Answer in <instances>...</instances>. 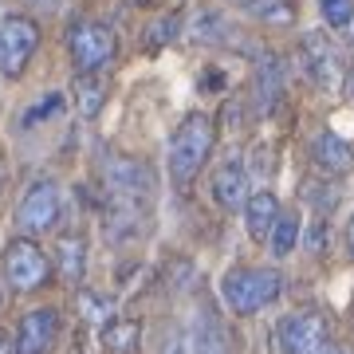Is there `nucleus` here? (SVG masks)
Here are the masks:
<instances>
[{"label": "nucleus", "instance_id": "nucleus-1", "mask_svg": "<svg viewBox=\"0 0 354 354\" xmlns=\"http://www.w3.org/2000/svg\"><path fill=\"white\" fill-rule=\"evenodd\" d=\"M213 142H216V127L209 114L193 111L181 118V127L169 138V158H165L174 185H193V177L201 174L209 153H213Z\"/></svg>", "mask_w": 354, "mask_h": 354}, {"label": "nucleus", "instance_id": "nucleus-2", "mask_svg": "<svg viewBox=\"0 0 354 354\" xmlns=\"http://www.w3.org/2000/svg\"><path fill=\"white\" fill-rule=\"evenodd\" d=\"M283 291V276L272 268H236L221 279V295L236 315H256L268 304H276Z\"/></svg>", "mask_w": 354, "mask_h": 354}, {"label": "nucleus", "instance_id": "nucleus-3", "mask_svg": "<svg viewBox=\"0 0 354 354\" xmlns=\"http://www.w3.org/2000/svg\"><path fill=\"white\" fill-rule=\"evenodd\" d=\"M67 51H71V64L83 71V75H95L102 67L114 64V55H118V39L106 24L99 20H79L71 28V36H67Z\"/></svg>", "mask_w": 354, "mask_h": 354}, {"label": "nucleus", "instance_id": "nucleus-4", "mask_svg": "<svg viewBox=\"0 0 354 354\" xmlns=\"http://www.w3.org/2000/svg\"><path fill=\"white\" fill-rule=\"evenodd\" d=\"M59 185L48 181V177H39L32 181L24 193H20V201H16V228L24 232V236H39V232H51L55 221H59Z\"/></svg>", "mask_w": 354, "mask_h": 354}, {"label": "nucleus", "instance_id": "nucleus-5", "mask_svg": "<svg viewBox=\"0 0 354 354\" xmlns=\"http://www.w3.org/2000/svg\"><path fill=\"white\" fill-rule=\"evenodd\" d=\"M4 276L16 291H36L51 279V260L32 236H20L4 248Z\"/></svg>", "mask_w": 354, "mask_h": 354}, {"label": "nucleus", "instance_id": "nucleus-6", "mask_svg": "<svg viewBox=\"0 0 354 354\" xmlns=\"http://www.w3.org/2000/svg\"><path fill=\"white\" fill-rule=\"evenodd\" d=\"M36 48H39V24L32 16H4L0 20V71L8 79L24 75Z\"/></svg>", "mask_w": 354, "mask_h": 354}, {"label": "nucleus", "instance_id": "nucleus-7", "mask_svg": "<svg viewBox=\"0 0 354 354\" xmlns=\"http://www.w3.org/2000/svg\"><path fill=\"white\" fill-rule=\"evenodd\" d=\"M283 354H323L330 351V327L319 311H295L276 327Z\"/></svg>", "mask_w": 354, "mask_h": 354}, {"label": "nucleus", "instance_id": "nucleus-8", "mask_svg": "<svg viewBox=\"0 0 354 354\" xmlns=\"http://www.w3.org/2000/svg\"><path fill=\"white\" fill-rule=\"evenodd\" d=\"M64 335V319L55 307H36L16 323L12 335V354H51Z\"/></svg>", "mask_w": 354, "mask_h": 354}, {"label": "nucleus", "instance_id": "nucleus-9", "mask_svg": "<svg viewBox=\"0 0 354 354\" xmlns=\"http://www.w3.org/2000/svg\"><path fill=\"white\" fill-rule=\"evenodd\" d=\"M102 177H106V189L114 197H122V201H146L153 189V169L142 158H127V153L106 158Z\"/></svg>", "mask_w": 354, "mask_h": 354}, {"label": "nucleus", "instance_id": "nucleus-10", "mask_svg": "<svg viewBox=\"0 0 354 354\" xmlns=\"http://www.w3.org/2000/svg\"><path fill=\"white\" fill-rule=\"evenodd\" d=\"M304 64L307 75L315 79V87H323L327 95L342 87V55L323 32H307L304 36Z\"/></svg>", "mask_w": 354, "mask_h": 354}, {"label": "nucleus", "instance_id": "nucleus-11", "mask_svg": "<svg viewBox=\"0 0 354 354\" xmlns=\"http://www.w3.org/2000/svg\"><path fill=\"white\" fill-rule=\"evenodd\" d=\"M213 201L221 209H244L248 201V165L241 158H228L213 174Z\"/></svg>", "mask_w": 354, "mask_h": 354}, {"label": "nucleus", "instance_id": "nucleus-12", "mask_svg": "<svg viewBox=\"0 0 354 354\" xmlns=\"http://www.w3.org/2000/svg\"><path fill=\"white\" fill-rule=\"evenodd\" d=\"M311 158H315V165L327 169V174H351L354 169V146L342 142L339 134H319L315 146H311Z\"/></svg>", "mask_w": 354, "mask_h": 354}, {"label": "nucleus", "instance_id": "nucleus-13", "mask_svg": "<svg viewBox=\"0 0 354 354\" xmlns=\"http://www.w3.org/2000/svg\"><path fill=\"white\" fill-rule=\"evenodd\" d=\"M55 268H59V276L67 283H83V276H87V241L79 232L59 236V244H55Z\"/></svg>", "mask_w": 354, "mask_h": 354}, {"label": "nucleus", "instance_id": "nucleus-14", "mask_svg": "<svg viewBox=\"0 0 354 354\" xmlns=\"http://www.w3.org/2000/svg\"><path fill=\"white\" fill-rule=\"evenodd\" d=\"M185 339H189V354H232L225 327H221L209 311H201V315H197V323L189 327V335H185Z\"/></svg>", "mask_w": 354, "mask_h": 354}, {"label": "nucleus", "instance_id": "nucleus-15", "mask_svg": "<svg viewBox=\"0 0 354 354\" xmlns=\"http://www.w3.org/2000/svg\"><path fill=\"white\" fill-rule=\"evenodd\" d=\"M276 216H279V201L272 193H252L244 201V225H248V236H256V241H268Z\"/></svg>", "mask_w": 354, "mask_h": 354}, {"label": "nucleus", "instance_id": "nucleus-16", "mask_svg": "<svg viewBox=\"0 0 354 354\" xmlns=\"http://www.w3.org/2000/svg\"><path fill=\"white\" fill-rule=\"evenodd\" d=\"M99 339L111 354H134L142 342V323L138 319H111V323H102Z\"/></svg>", "mask_w": 354, "mask_h": 354}, {"label": "nucleus", "instance_id": "nucleus-17", "mask_svg": "<svg viewBox=\"0 0 354 354\" xmlns=\"http://www.w3.org/2000/svg\"><path fill=\"white\" fill-rule=\"evenodd\" d=\"M102 106H106V83L99 75H79L75 79V111L83 118H95Z\"/></svg>", "mask_w": 354, "mask_h": 354}, {"label": "nucleus", "instance_id": "nucleus-18", "mask_svg": "<svg viewBox=\"0 0 354 354\" xmlns=\"http://www.w3.org/2000/svg\"><path fill=\"white\" fill-rule=\"evenodd\" d=\"M295 244H299V216L279 213L276 225H272V232H268V248H272V256H291Z\"/></svg>", "mask_w": 354, "mask_h": 354}, {"label": "nucleus", "instance_id": "nucleus-19", "mask_svg": "<svg viewBox=\"0 0 354 354\" xmlns=\"http://www.w3.org/2000/svg\"><path fill=\"white\" fill-rule=\"evenodd\" d=\"M241 4H244V12L256 16V20H264V24L288 28L295 20V8H291L288 0H241Z\"/></svg>", "mask_w": 354, "mask_h": 354}, {"label": "nucleus", "instance_id": "nucleus-20", "mask_svg": "<svg viewBox=\"0 0 354 354\" xmlns=\"http://www.w3.org/2000/svg\"><path fill=\"white\" fill-rule=\"evenodd\" d=\"M64 91H48V95H39L32 106H28L24 114H20V127L24 130H32V127H39V122H48V118H55V114L64 111Z\"/></svg>", "mask_w": 354, "mask_h": 354}, {"label": "nucleus", "instance_id": "nucleus-21", "mask_svg": "<svg viewBox=\"0 0 354 354\" xmlns=\"http://www.w3.org/2000/svg\"><path fill=\"white\" fill-rule=\"evenodd\" d=\"M79 315L87 323H111L114 319V299L106 291H79Z\"/></svg>", "mask_w": 354, "mask_h": 354}, {"label": "nucleus", "instance_id": "nucleus-22", "mask_svg": "<svg viewBox=\"0 0 354 354\" xmlns=\"http://www.w3.org/2000/svg\"><path fill=\"white\" fill-rule=\"evenodd\" d=\"M260 106H272V102L279 99V91H283V75H279V59H264L260 64Z\"/></svg>", "mask_w": 354, "mask_h": 354}, {"label": "nucleus", "instance_id": "nucleus-23", "mask_svg": "<svg viewBox=\"0 0 354 354\" xmlns=\"http://www.w3.org/2000/svg\"><path fill=\"white\" fill-rule=\"evenodd\" d=\"M319 12L330 28H351L354 24V0H319Z\"/></svg>", "mask_w": 354, "mask_h": 354}, {"label": "nucleus", "instance_id": "nucleus-24", "mask_svg": "<svg viewBox=\"0 0 354 354\" xmlns=\"http://www.w3.org/2000/svg\"><path fill=\"white\" fill-rule=\"evenodd\" d=\"M177 28H181V20H177V16H162V20H153L150 24V36H146V48H165V44H169V39L177 36Z\"/></svg>", "mask_w": 354, "mask_h": 354}, {"label": "nucleus", "instance_id": "nucleus-25", "mask_svg": "<svg viewBox=\"0 0 354 354\" xmlns=\"http://www.w3.org/2000/svg\"><path fill=\"white\" fill-rule=\"evenodd\" d=\"M0 354H12V335L8 330H0Z\"/></svg>", "mask_w": 354, "mask_h": 354}, {"label": "nucleus", "instance_id": "nucleus-26", "mask_svg": "<svg viewBox=\"0 0 354 354\" xmlns=\"http://www.w3.org/2000/svg\"><path fill=\"white\" fill-rule=\"evenodd\" d=\"M346 248H351V256H354V216L346 221Z\"/></svg>", "mask_w": 354, "mask_h": 354}, {"label": "nucleus", "instance_id": "nucleus-27", "mask_svg": "<svg viewBox=\"0 0 354 354\" xmlns=\"http://www.w3.org/2000/svg\"><path fill=\"white\" fill-rule=\"evenodd\" d=\"M28 4H36V8H55V0H28Z\"/></svg>", "mask_w": 354, "mask_h": 354}, {"label": "nucleus", "instance_id": "nucleus-28", "mask_svg": "<svg viewBox=\"0 0 354 354\" xmlns=\"http://www.w3.org/2000/svg\"><path fill=\"white\" fill-rule=\"evenodd\" d=\"M323 354H354V351H335V346H330V351H323Z\"/></svg>", "mask_w": 354, "mask_h": 354}, {"label": "nucleus", "instance_id": "nucleus-29", "mask_svg": "<svg viewBox=\"0 0 354 354\" xmlns=\"http://www.w3.org/2000/svg\"><path fill=\"white\" fill-rule=\"evenodd\" d=\"M0 185H4V165H0Z\"/></svg>", "mask_w": 354, "mask_h": 354}, {"label": "nucleus", "instance_id": "nucleus-30", "mask_svg": "<svg viewBox=\"0 0 354 354\" xmlns=\"http://www.w3.org/2000/svg\"><path fill=\"white\" fill-rule=\"evenodd\" d=\"M138 4H150V0H138Z\"/></svg>", "mask_w": 354, "mask_h": 354}, {"label": "nucleus", "instance_id": "nucleus-31", "mask_svg": "<svg viewBox=\"0 0 354 354\" xmlns=\"http://www.w3.org/2000/svg\"><path fill=\"white\" fill-rule=\"evenodd\" d=\"M351 87H354V75H351Z\"/></svg>", "mask_w": 354, "mask_h": 354}]
</instances>
